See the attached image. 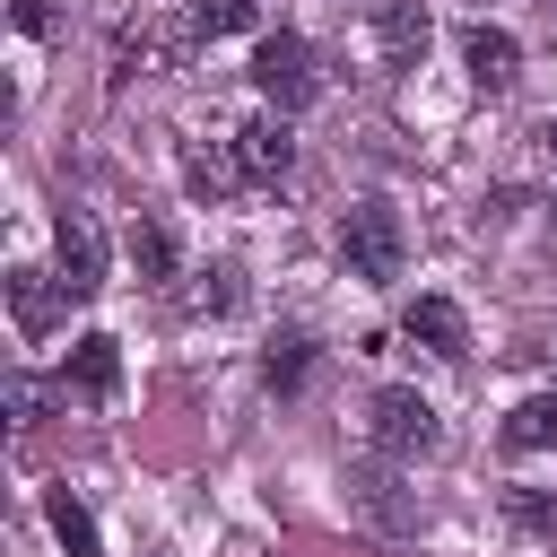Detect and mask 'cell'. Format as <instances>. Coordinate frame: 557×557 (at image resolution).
Segmentation results:
<instances>
[{
	"label": "cell",
	"instance_id": "11",
	"mask_svg": "<svg viewBox=\"0 0 557 557\" xmlns=\"http://www.w3.org/2000/svg\"><path fill=\"white\" fill-rule=\"evenodd\" d=\"M183 183H191L200 200H226V191L244 183V157H235V148H183Z\"/></svg>",
	"mask_w": 557,
	"mask_h": 557
},
{
	"label": "cell",
	"instance_id": "23",
	"mask_svg": "<svg viewBox=\"0 0 557 557\" xmlns=\"http://www.w3.org/2000/svg\"><path fill=\"white\" fill-rule=\"evenodd\" d=\"M540 139H548V157H557V122H548V131H540Z\"/></svg>",
	"mask_w": 557,
	"mask_h": 557
},
{
	"label": "cell",
	"instance_id": "13",
	"mask_svg": "<svg viewBox=\"0 0 557 557\" xmlns=\"http://www.w3.org/2000/svg\"><path fill=\"white\" fill-rule=\"evenodd\" d=\"M44 522L61 531V548H70V557H96V513H87L70 487H44Z\"/></svg>",
	"mask_w": 557,
	"mask_h": 557
},
{
	"label": "cell",
	"instance_id": "17",
	"mask_svg": "<svg viewBox=\"0 0 557 557\" xmlns=\"http://www.w3.org/2000/svg\"><path fill=\"white\" fill-rule=\"evenodd\" d=\"M131 261H139V278H174V226H157V218H139L131 226Z\"/></svg>",
	"mask_w": 557,
	"mask_h": 557
},
{
	"label": "cell",
	"instance_id": "8",
	"mask_svg": "<svg viewBox=\"0 0 557 557\" xmlns=\"http://www.w3.org/2000/svg\"><path fill=\"white\" fill-rule=\"evenodd\" d=\"M461 70H470V87H513L522 44H513L505 26H470V35H461Z\"/></svg>",
	"mask_w": 557,
	"mask_h": 557
},
{
	"label": "cell",
	"instance_id": "4",
	"mask_svg": "<svg viewBox=\"0 0 557 557\" xmlns=\"http://www.w3.org/2000/svg\"><path fill=\"white\" fill-rule=\"evenodd\" d=\"M52 261H61V287H70V296H96V287H104V235H96L87 209H61V226H52Z\"/></svg>",
	"mask_w": 557,
	"mask_h": 557
},
{
	"label": "cell",
	"instance_id": "1",
	"mask_svg": "<svg viewBox=\"0 0 557 557\" xmlns=\"http://www.w3.org/2000/svg\"><path fill=\"white\" fill-rule=\"evenodd\" d=\"M339 261H348V278L392 287L400 261H409V226H400V209H392V200H357V209L339 218Z\"/></svg>",
	"mask_w": 557,
	"mask_h": 557
},
{
	"label": "cell",
	"instance_id": "16",
	"mask_svg": "<svg viewBox=\"0 0 557 557\" xmlns=\"http://www.w3.org/2000/svg\"><path fill=\"white\" fill-rule=\"evenodd\" d=\"M157 61H174V44H165L157 26H122V44H113V87H122L131 70H157Z\"/></svg>",
	"mask_w": 557,
	"mask_h": 557
},
{
	"label": "cell",
	"instance_id": "19",
	"mask_svg": "<svg viewBox=\"0 0 557 557\" xmlns=\"http://www.w3.org/2000/svg\"><path fill=\"white\" fill-rule=\"evenodd\" d=\"M9 409H17V426H44V409H52V383L17 374V383H9Z\"/></svg>",
	"mask_w": 557,
	"mask_h": 557
},
{
	"label": "cell",
	"instance_id": "15",
	"mask_svg": "<svg viewBox=\"0 0 557 557\" xmlns=\"http://www.w3.org/2000/svg\"><path fill=\"white\" fill-rule=\"evenodd\" d=\"M261 374H270V392H296V383L313 374V339H296V331H278V339L261 348Z\"/></svg>",
	"mask_w": 557,
	"mask_h": 557
},
{
	"label": "cell",
	"instance_id": "22",
	"mask_svg": "<svg viewBox=\"0 0 557 557\" xmlns=\"http://www.w3.org/2000/svg\"><path fill=\"white\" fill-rule=\"evenodd\" d=\"M235 305V270H209V287H200V313H226Z\"/></svg>",
	"mask_w": 557,
	"mask_h": 557
},
{
	"label": "cell",
	"instance_id": "2",
	"mask_svg": "<svg viewBox=\"0 0 557 557\" xmlns=\"http://www.w3.org/2000/svg\"><path fill=\"white\" fill-rule=\"evenodd\" d=\"M252 87L278 104V113H296V104H313L322 96V70H313V44L305 35H261V52H252Z\"/></svg>",
	"mask_w": 557,
	"mask_h": 557
},
{
	"label": "cell",
	"instance_id": "14",
	"mask_svg": "<svg viewBox=\"0 0 557 557\" xmlns=\"http://www.w3.org/2000/svg\"><path fill=\"white\" fill-rule=\"evenodd\" d=\"M348 487H357V505H366V513H374L383 531H409V522H418V505H409V496H400V487H392L383 470H357Z\"/></svg>",
	"mask_w": 557,
	"mask_h": 557
},
{
	"label": "cell",
	"instance_id": "6",
	"mask_svg": "<svg viewBox=\"0 0 557 557\" xmlns=\"http://www.w3.org/2000/svg\"><path fill=\"white\" fill-rule=\"evenodd\" d=\"M235 157H244V183H287V165H296V131H287V113L244 122V131H235Z\"/></svg>",
	"mask_w": 557,
	"mask_h": 557
},
{
	"label": "cell",
	"instance_id": "10",
	"mask_svg": "<svg viewBox=\"0 0 557 557\" xmlns=\"http://www.w3.org/2000/svg\"><path fill=\"white\" fill-rule=\"evenodd\" d=\"M374 44H383L392 70H409V61L426 52V9H418V0H392V9L374 17Z\"/></svg>",
	"mask_w": 557,
	"mask_h": 557
},
{
	"label": "cell",
	"instance_id": "9",
	"mask_svg": "<svg viewBox=\"0 0 557 557\" xmlns=\"http://www.w3.org/2000/svg\"><path fill=\"white\" fill-rule=\"evenodd\" d=\"M61 383H78V392H87V400H104V392H113V383H122V348H113V339H104V331H87V339H78V348H70V366H61Z\"/></svg>",
	"mask_w": 557,
	"mask_h": 557
},
{
	"label": "cell",
	"instance_id": "21",
	"mask_svg": "<svg viewBox=\"0 0 557 557\" xmlns=\"http://www.w3.org/2000/svg\"><path fill=\"white\" fill-rule=\"evenodd\" d=\"M505 513H513L522 531H548V496H531V487H513V496H505Z\"/></svg>",
	"mask_w": 557,
	"mask_h": 557
},
{
	"label": "cell",
	"instance_id": "18",
	"mask_svg": "<svg viewBox=\"0 0 557 557\" xmlns=\"http://www.w3.org/2000/svg\"><path fill=\"white\" fill-rule=\"evenodd\" d=\"M252 0H191V35H244Z\"/></svg>",
	"mask_w": 557,
	"mask_h": 557
},
{
	"label": "cell",
	"instance_id": "3",
	"mask_svg": "<svg viewBox=\"0 0 557 557\" xmlns=\"http://www.w3.org/2000/svg\"><path fill=\"white\" fill-rule=\"evenodd\" d=\"M366 435H374V453H392V461H418V453H435V409L418 400V392H374V409H366Z\"/></svg>",
	"mask_w": 557,
	"mask_h": 557
},
{
	"label": "cell",
	"instance_id": "20",
	"mask_svg": "<svg viewBox=\"0 0 557 557\" xmlns=\"http://www.w3.org/2000/svg\"><path fill=\"white\" fill-rule=\"evenodd\" d=\"M9 17H17V35H26V44H44V35L61 26V9H52V0H9Z\"/></svg>",
	"mask_w": 557,
	"mask_h": 557
},
{
	"label": "cell",
	"instance_id": "7",
	"mask_svg": "<svg viewBox=\"0 0 557 557\" xmlns=\"http://www.w3.org/2000/svg\"><path fill=\"white\" fill-rule=\"evenodd\" d=\"M400 331H409L418 348H435V357H470V322H461V305H453V296H409Z\"/></svg>",
	"mask_w": 557,
	"mask_h": 557
},
{
	"label": "cell",
	"instance_id": "12",
	"mask_svg": "<svg viewBox=\"0 0 557 557\" xmlns=\"http://www.w3.org/2000/svg\"><path fill=\"white\" fill-rule=\"evenodd\" d=\"M548 444H557V392H531L505 418V453H548Z\"/></svg>",
	"mask_w": 557,
	"mask_h": 557
},
{
	"label": "cell",
	"instance_id": "5",
	"mask_svg": "<svg viewBox=\"0 0 557 557\" xmlns=\"http://www.w3.org/2000/svg\"><path fill=\"white\" fill-rule=\"evenodd\" d=\"M61 305H78L61 287V270H9V313H17V339H52Z\"/></svg>",
	"mask_w": 557,
	"mask_h": 557
}]
</instances>
